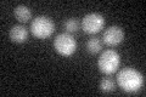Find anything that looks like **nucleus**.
Listing matches in <instances>:
<instances>
[{
    "instance_id": "1",
    "label": "nucleus",
    "mask_w": 146,
    "mask_h": 97,
    "mask_svg": "<svg viewBox=\"0 0 146 97\" xmlns=\"http://www.w3.org/2000/svg\"><path fill=\"white\" fill-rule=\"evenodd\" d=\"M117 82L125 92H136L144 85V77L139 71L131 67H127L118 73Z\"/></svg>"
},
{
    "instance_id": "2",
    "label": "nucleus",
    "mask_w": 146,
    "mask_h": 97,
    "mask_svg": "<svg viewBox=\"0 0 146 97\" xmlns=\"http://www.w3.org/2000/svg\"><path fill=\"white\" fill-rule=\"evenodd\" d=\"M55 24L46 16L35 17L31 23V33L38 39H46L54 33Z\"/></svg>"
},
{
    "instance_id": "3",
    "label": "nucleus",
    "mask_w": 146,
    "mask_h": 97,
    "mask_svg": "<svg viewBox=\"0 0 146 97\" xmlns=\"http://www.w3.org/2000/svg\"><path fill=\"white\" fill-rule=\"evenodd\" d=\"M121 63V58L115 50H105V51L100 55L98 66L99 69L105 74H113L117 72L118 67Z\"/></svg>"
},
{
    "instance_id": "4",
    "label": "nucleus",
    "mask_w": 146,
    "mask_h": 97,
    "mask_svg": "<svg viewBox=\"0 0 146 97\" xmlns=\"http://www.w3.org/2000/svg\"><path fill=\"white\" fill-rule=\"evenodd\" d=\"M54 49L61 56H72L77 50V41L70 33H61L54 40Z\"/></svg>"
},
{
    "instance_id": "5",
    "label": "nucleus",
    "mask_w": 146,
    "mask_h": 97,
    "mask_svg": "<svg viewBox=\"0 0 146 97\" xmlns=\"http://www.w3.org/2000/svg\"><path fill=\"white\" fill-rule=\"evenodd\" d=\"M105 26V18L102 15L96 12L88 13L83 17L82 21V28L86 34H96L104 28Z\"/></svg>"
},
{
    "instance_id": "6",
    "label": "nucleus",
    "mask_w": 146,
    "mask_h": 97,
    "mask_svg": "<svg viewBox=\"0 0 146 97\" xmlns=\"http://www.w3.org/2000/svg\"><path fill=\"white\" fill-rule=\"evenodd\" d=\"M123 39H124V32L121 27L118 26H111L104 32L102 34V41L107 46H117L119 45Z\"/></svg>"
},
{
    "instance_id": "7",
    "label": "nucleus",
    "mask_w": 146,
    "mask_h": 97,
    "mask_svg": "<svg viewBox=\"0 0 146 97\" xmlns=\"http://www.w3.org/2000/svg\"><path fill=\"white\" fill-rule=\"evenodd\" d=\"M10 39L13 43L22 44L28 39V30L25 26H15L10 29Z\"/></svg>"
},
{
    "instance_id": "8",
    "label": "nucleus",
    "mask_w": 146,
    "mask_h": 97,
    "mask_svg": "<svg viewBox=\"0 0 146 97\" xmlns=\"http://www.w3.org/2000/svg\"><path fill=\"white\" fill-rule=\"evenodd\" d=\"M13 15H15V18L21 22V23H26L28 22L32 18V12L27 6L25 5H18L15 10H13Z\"/></svg>"
},
{
    "instance_id": "9",
    "label": "nucleus",
    "mask_w": 146,
    "mask_h": 97,
    "mask_svg": "<svg viewBox=\"0 0 146 97\" xmlns=\"http://www.w3.org/2000/svg\"><path fill=\"white\" fill-rule=\"evenodd\" d=\"M85 48H86V50H88V52L94 55V53H98V52L101 51L102 43H101V40H100L99 38L93 36V38H90L88 41H86Z\"/></svg>"
},
{
    "instance_id": "10",
    "label": "nucleus",
    "mask_w": 146,
    "mask_h": 97,
    "mask_svg": "<svg viewBox=\"0 0 146 97\" xmlns=\"http://www.w3.org/2000/svg\"><path fill=\"white\" fill-rule=\"evenodd\" d=\"M100 90L102 92H106V94L115 91V81L110 78H105L100 81Z\"/></svg>"
},
{
    "instance_id": "11",
    "label": "nucleus",
    "mask_w": 146,
    "mask_h": 97,
    "mask_svg": "<svg viewBox=\"0 0 146 97\" xmlns=\"http://www.w3.org/2000/svg\"><path fill=\"white\" fill-rule=\"evenodd\" d=\"M65 28L67 33H76L79 28V22L77 18H68L65 22Z\"/></svg>"
}]
</instances>
